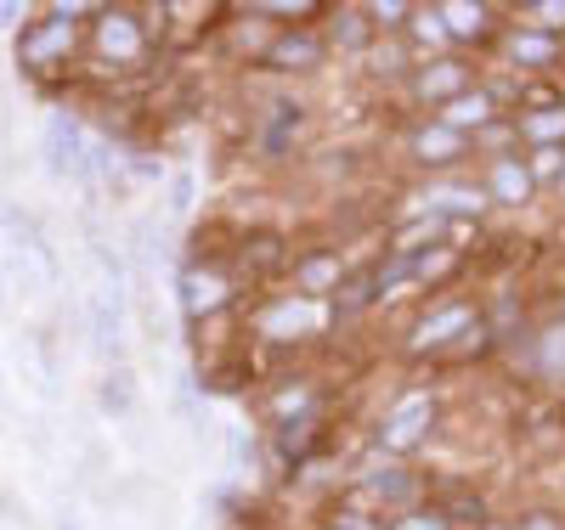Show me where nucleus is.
Returning a JSON list of instances; mask_svg holds the SVG:
<instances>
[{
    "label": "nucleus",
    "instance_id": "nucleus-1",
    "mask_svg": "<svg viewBox=\"0 0 565 530\" xmlns=\"http://www.w3.org/2000/svg\"><path fill=\"white\" fill-rule=\"evenodd\" d=\"M79 18H90L85 7H52L18 29V68L40 85H52L63 74H74L79 57Z\"/></svg>",
    "mask_w": 565,
    "mask_h": 530
},
{
    "label": "nucleus",
    "instance_id": "nucleus-2",
    "mask_svg": "<svg viewBox=\"0 0 565 530\" xmlns=\"http://www.w3.org/2000/svg\"><path fill=\"white\" fill-rule=\"evenodd\" d=\"M45 170L63 181H90V136L79 130L74 113L45 119Z\"/></svg>",
    "mask_w": 565,
    "mask_h": 530
},
{
    "label": "nucleus",
    "instance_id": "nucleus-3",
    "mask_svg": "<svg viewBox=\"0 0 565 530\" xmlns=\"http://www.w3.org/2000/svg\"><path fill=\"white\" fill-rule=\"evenodd\" d=\"M85 327H90V350L103 361L125 356V288H97L85 305Z\"/></svg>",
    "mask_w": 565,
    "mask_h": 530
},
{
    "label": "nucleus",
    "instance_id": "nucleus-4",
    "mask_svg": "<svg viewBox=\"0 0 565 530\" xmlns=\"http://www.w3.org/2000/svg\"><path fill=\"white\" fill-rule=\"evenodd\" d=\"M226 300H232V282L215 266H186L181 271V305H186V316H210Z\"/></svg>",
    "mask_w": 565,
    "mask_h": 530
},
{
    "label": "nucleus",
    "instance_id": "nucleus-5",
    "mask_svg": "<svg viewBox=\"0 0 565 530\" xmlns=\"http://www.w3.org/2000/svg\"><path fill=\"white\" fill-rule=\"evenodd\" d=\"M430 418H436V407H430V396H413V401H402L396 412H391V423H385V441L396 446V452H407L424 429H430Z\"/></svg>",
    "mask_w": 565,
    "mask_h": 530
},
{
    "label": "nucleus",
    "instance_id": "nucleus-6",
    "mask_svg": "<svg viewBox=\"0 0 565 530\" xmlns=\"http://www.w3.org/2000/svg\"><path fill=\"white\" fill-rule=\"evenodd\" d=\"M317 63H322V40H317L311 29L282 34L271 52H266V68H317Z\"/></svg>",
    "mask_w": 565,
    "mask_h": 530
},
{
    "label": "nucleus",
    "instance_id": "nucleus-7",
    "mask_svg": "<svg viewBox=\"0 0 565 530\" xmlns=\"http://www.w3.org/2000/svg\"><path fill=\"white\" fill-rule=\"evenodd\" d=\"M97 401H103V412H130V401H136V378H130V367H108Z\"/></svg>",
    "mask_w": 565,
    "mask_h": 530
},
{
    "label": "nucleus",
    "instance_id": "nucleus-8",
    "mask_svg": "<svg viewBox=\"0 0 565 530\" xmlns=\"http://www.w3.org/2000/svg\"><path fill=\"white\" fill-rule=\"evenodd\" d=\"M487 113H492V96H481V90H476V96H452L441 119H447L452 130H463V125H481Z\"/></svg>",
    "mask_w": 565,
    "mask_h": 530
},
{
    "label": "nucleus",
    "instance_id": "nucleus-9",
    "mask_svg": "<svg viewBox=\"0 0 565 530\" xmlns=\"http://www.w3.org/2000/svg\"><path fill=\"white\" fill-rule=\"evenodd\" d=\"M492 192H498V198H526V192H532V175L514 164V159H498V164H492Z\"/></svg>",
    "mask_w": 565,
    "mask_h": 530
},
{
    "label": "nucleus",
    "instance_id": "nucleus-10",
    "mask_svg": "<svg viewBox=\"0 0 565 530\" xmlns=\"http://www.w3.org/2000/svg\"><path fill=\"white\" fill-rule=\"evenodd\" d=\"M418 90H424V96H452V90H463V63H436V74H424Z\"/></svg>",
    "mask_w": 565,
    "mask_h": 530
},
{
    "label": "nucleus",
    "instance_id": "nucleus-11",
    "mask_svg": "<svg viewBox=\"0 0 565 530\" xmlns=\"http://www.w3.org/2000/svg\"><path fill=\"white\" fill-rule=\"evenodd\" d=\"M255 260V271L266 277V271H277L282 266V244H277V237H255V244H244V266Z\"/></svg>",
    "mask_w": 565,
    "mask_h": 530
},
{
    "label": "nucleus",
    "instance_id": "nucleus-12",
    "mask_svg": "<svg viewBox=\"0 0 565 530\" xmlns=\"http://www.w3.org/2000/svg\"><path fill=\"white\" fill-rule=\"evenodd\" d=\"M441 508H447V519H458V524H481V519H487L481 497H469V491H452Z\"/></svg>",
    "mask_w": 565,
    "mask_h": 530
},
{
    "label": "nucleus",
    "instance_id": "nucleus-13",
    "mask_svg": "<svg viewBox=\"0 0 565 530\" xmlns=\"http://www.w3.org/2000/svg\"><path fill=\"white\" fill-rule=\"evenodd\" d=\"M334 277H340V260H328V255H317V260H306V266H300V282L311 288V294H317L322 282H334Z\"/></svg>",
    "mask_w": 565,
    "mask_h": 530
},
{
    "label": "nucleus",
    "instance_id": "nucleus-14",
    "mask_svg": "<svg viewBox=\"0 0 565 530\" xmlns=\"http://www.w3.org/2000/svg\"><path fill=\"white\" fill-rule=\"evenodd\" d=\"M452 148H458V136H452V130H436V136L424 130V136H418V153H424V159H430V153H452Z\"/></svg>",
    "mask_w": 565,
    "mask_h": 530
},
{
    "label": "nucleus",
    "instance_id": "nucleus-15",
    "mask_svg": "<svg viewBox=\"0 0 565 530\" xmlns=\"http://www.w3.org/2000/svg\"><path fill=\"white\" fill-rule=\"evenodd\" d=\"M463 322H469V311H447V316H436V322H424V327H418V339L430 345V333H452V327H463Z\"/></svg>",
    "mask_w": 565,
    "mask_h": 530
},
{
    "label": "nucleus",
    "instance_id": "nucleus-16",
    "mask_svg": "<svg viewBox=\"0 0 565 530\" xmlns=\"http://www.w3.org/2000/svg\"><path fill=\"white\" fill-rule=\"evenodd\" d=\"M170 209H175V215L193 209V175H175V181H170Z\"/></svg>",
    "mask_w": 565,
    "mask_h": 530
},
{
    "label": "nucleus",
    "instance_id": "nucleus-17",
    "mask_svg": "<svg viewBox=\"0 0 565 530\" xmlns=\"http://www.w3.org/2000/svg\"><path fill=\"white\" fill-rule=\"evenodd\" d=\"M340 23H345V29H340V40H345V45H367V29H362V18H356V12H345Z\"/></svg>",
    "mask_w": 565,
    "mask_h": 530
},
{
    "label": "nucleus",
    "instance_id": "nucleus-18",
    "mask_svg": "<svg viewBox=\"0 0 565 530\" xmlns=\"http://www.w3.org/2000/svg\"><path fill=\"white\" fill-rule=\"evenodd\" d=\"M373 486H380V497H407V479H402L396 468H391V479L380 474V479H373Z\"/></svg>",
    "mask_w": 565,
    "mask_h": 530
},
{
    "label": "nucleus",
    "instance_id": "nucleus-19",
    "mask_svg": "<svg viewBox=\"0 0 565 530\" xmlns=\"http://www.w3.org/2000/svg\"><path fill=\"white\" fill-rule=\"evenodd\" d=\"M266 12H277V18H311L317 7H289V0H282V7H266Z\"/></svg>",
    "mask_w": 565,
    "mask_h": 530
},
{
    "label": "nucleus",
    "instance_id": "nucleus-20",
    "mask_svg": "<svg viewBox=\"0 0 565 530\" xmlns=\"http://www.w3.org/2000/svg\"><path fill=\"white\" fill-rule=\"evenodd\" d=\"M12 18H29V12L18 7V0H7V7H0V23H12Z\"/></svg>",
    "mask_w": 565,
    "mask_h": 530
},
{
    "label": "nucleus",
    "instance_id": "nucleus-21",
    "mask_svg": "<svg viewBox=\"0 0 565 530\" xmlns=\"http://www.w3.org/2000/svg\"><path fill=\"white\" fill-rule=\"evenodd\" d=\"M0 294H7V288H0Z\"/></svg>",
    "mask_w": 565,
    "mask_h": 530
}]
</instances>
